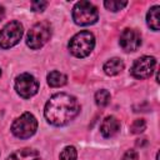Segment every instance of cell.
Instances as JSON below:
<instances>
[{"label": "cell", "mask_w": 160, "mask_h": 160, "mask_svg": "<svg viewBox=\"0 0 160 160\" xmlns=\"http://www.w3.org/2000/svg\"><path fill=\"white\" fill-rule=\"evenodd\" d=\"M80 111V105L76 98L66 92H59L52 95L44 109L46 120L55 126L66 125Z\"/></svg>", "instance_id": "obj_1"}, {"label": "cell", "mask_w": 160, "mask_h": 160, "mask_svg": "<svg viewBox=\"0 0 160 160\" xmlns=\"http://www.w3.org/2000/svg\"><path fill=\"white\" fill-rule=\"evenodd\" d=\"M95 38L90 31H80L69 41V50L76 58H86L94 50Z\"/></svg>", "instance_id": "obj_2"}, {"label": "cell", "mask_w": 160, "mask_h": 160, "mask_svg": "<svg viewBox=\"0 0 160 160\" xmlns=\"http://www.w3.org/2000/svg\"><path fill=\"white\" fill-rule=\"evenodd\" d=\"M98 9L90 1H79L72 9V20L80 26L92 25L98 21Z\"/></svg>", "instance_id": "obj_3"}, {"label": "cell", "mask_w": 160, "mask_h": 160, "mask_svg": "<svg viewBox=\"0 0 160 160\" xmlns=\"http://www.w3.org/2000/svg\"><path fill=\"white\" fill-rule=\"evenodd\" d=\"M50 36H51V25L48 21L38 22L28 31L26 45L32 50H38L49 41Z\"/></svg>", "instance_id": "obj_4"}, {"label": "cell", "mask_w": 160, "mask_h": 160, "mask_svg": "<svg viewBox=\"0 0 160 160\" xmlns=\"http://www.w3.org/2000/svg\"><path fill=\"white\" fill-rule=\"evenodd\" d=\"M38 120L30 112H24L11 125V132L19 139H28L36 132Z\"/></svg>", "instance_id": "obj_5"}, {"label": "cell", "mask_w": 160, "mask_h": 160, "mask_svg": "<svg viewBox=\"0 0 160 160\" xmlns=\"http://www.w3.org/2000/svg\"><path fill=\"white\" fill-rule=\"evenodd\" d=\"M22 25L19 21H10L0 30V49H10L22 36Z\"/></svg>", "instance_id": "obj_6"}, {"label": "cell", "mask_w": 160, "mask_h": 160, "mask_svg": "<svg viewBox=\"0 0 160 160\" xmlns=\"http://www.w3.org/2000/svg\"><path fill=\"white\" fill-rule=\"evenodd\" d=\"M15 90L21 98L29 99L38 92L39 82L32 75L28 72H22L15 79Z\"/></svg>", "instance_id": "obj_7"}, {"label": "cell", "mask_w": 160, "mask_h": 160, "mask_svg": "<svg viewBox=\"0 0 160 160\" xmlns=\"http://www.w3.org/2000/svg\"><path fill=\"white\" fill-rule=\"evenodd\" d=\"M156 66V59L154 56H141L136 59L131 68V75L136 79H148L151 76Z\"/></svg>", "instance_id": "obj_8"}, {"label": "cell", "mask_w": 160, "mask_h": 160, "mask_svg": "<svg viewBox=\"0 0 160 160\" xmlns=\"http://www.w3.org/2000/svg\"><path fill=\"white\" fill-rule=\"evenodd\" d=\"M119 44L121 49L126 52L136 51L141 45V36L134 29H125L120 35Z\"/></svg>", "instance_id": "obj_9"}, {"label": "cell", "mask_w": 160, "mask_h": 160, "mask_svg": "<svg viewBox=\"0 0 160 160\" xmlns=\"http://www.w3.org/2000/svg\"><path fill=\"white\" fill-rule=\"evenodd\" d=\"M120 130V122L115 116H106L100 126V131L104 138H112Z\"/></svg>", "instance_id": "obj_10"}, {"label": "cell", "mask_w": 160, "mask_h": 160, "mask_svg": "<svg viewBox=\"0 0 160 160\" xmlns=\"http://www.w3.org/2000/svg\"><path fill=\"white\" fill-rule=\"evenodd\" d=\"M6 160H41V156L36 150L30 148H24L10 154Z\"/></svg>", "instance_id": "obj_11"}, {"label": "cell", "mask_w": 160, "mask_h": 160, "mask_svg": "<svg viewBox=\"0 0 160 160\" xmlns=\"http://www.w3.org/2000/svg\"><path fill=\"white\" fill-rule=\"evenodd\" d=\"M124 69V61L119 58H112L104 64V72L109 76L118 75Z\"/></svg>", "instance_id": "obj_12"}, {"label": "cell", "mask_w": 160, "mask_h": 160, "mask_svg": "<svg viewBox=\"0 0 160 160\" xmlns=\"http://www.w3.org/2000/svg\"><path fill=\"white\" fill-rule=\"evenodd\" d=\"M159 12H160V6L155 5V6L150 8V10L148 11V15H146V22H148L149 28L152 29L154 31H158L160 29V16H159Z\"/></svg>", "instance_id": "obj_13"}, {"label": "cell", "mask_w": 160, "mask_h": 160, "mask_svg": "<svg viewBox=\"0 0 160 160\" xmlns=\"http://www.w3.org/2000/svg\"><path fill=\"white\" fill-rule=\"evenodd\" d=\"M66 75L60 71H51L48 74V84L51 88H60L66 84Z\"/></svg>", "instance_id": "obj_14"}, {"label": "cell", "mask_w": 160, "mask_h": 160, "mask_svg": "<svg viewBox=\"0 0 160 160\" xmlns=\"http://www.w3.org/2000/svg\"><path fill=\"white\" fill-rule=\"evenodd\" d=\"M110 98H111L110 92L105 89H101V90L96 91V94H95V102L98 106L104 108L110 102Z\"/></svg>", "instance_id": "obj_15"}, {"label": "cell", "mask_w": 160, "mask_h": 160, "mask_svg": "<svg viewBox=\"0 0 160 160\" xmlns=\"http://www.w3.org/2000/svg\"><path fill=\"white\" fill-rule=\"evenodd\" d=\"M78 152L74 146H66L60 152V160H76Z\"/></svg>", "instance_id": "obj_16"}, {"label": "cell", "mask_w": 160, "mask_h": 160, "mask_svg": "<svg viewBox=\"0 0 160 160\" xmlns=\"http://www.w3.org/2000/svg\"><path fill=\"white\" fill-rule=\"evenodd\" d=\"M128 5V1H116V0H108L104 2V6L110 10V11H119L121 10L122 8H125Z\"/></svg>", "instance_id": "obj_17"}, {"label": "cell", "mask_w": 160, "mask_h": 160, "mask_svg": "<svg viewBox=\"0 0 160 160\" xmlns=\"http://www.w3.org/2000/svg\"><path fill=\"white\" fill-rule=\"evenodd\" d=\"M145 128H146L145 120H144V119H136V120H134V122L131 124L130 130H131L132 134H140V132H142V131L145 130Z\"/></svg>", "instance_id": "obj_18"}, {"label": "cell", "mask_w": 160, "mask_h": 160, "mask_svg": "<svg viewBox=\"0 0 160 160\" xmlns=\"http://www.w3.org/2000/svg\"><path fill=\"white\" fill-rule=\"evenodd\" d=\"M48 6V2L46 1H32L31 2V9H32V11H36V12H39V11H42V10H45V8Z\"/></svg>", "instance_id": "obj_19"}, {"label": "cell", "mask_w": 160, "mask_h": 160, "mask_svg": "<svg viewBox=\"0 0 160 160\" xmlns=\"http://www.w3.org/2000/svg\"><path fill=\"white\" fill-rule=\"evenodd\" d=\"M121 160H139V155H138V152L135 150L131 149V150H128L124 154V156H122Z\"/></svg>", "instance_id": "obj_20"}, {"label": "cell", "mask_w": 160, "mask_h": 160, "mask_svg": "<svg viewBox=\"0 0 160 160\" xmlns=\"http://www.w3.org/2000/svg\"><path fill=\"white\" fill-rule=\"evenodd\" d=\"M5 16V8L2 5H0V20H2Z\"/></svg>", "instance_id": "obj_21"}, {"label": "cell", "mask_w": 160, "mask_h": 160, "mask_svg": "<svg viewBox=\"0 0 160 160\" xmlns=\"http://www.w3.org/2000/svg\"><path fill=\"white\" fill-rule=\"evenodd\" d=\"M0 75H1V70H0Z\"/></svg>", "instance_id": "obj_22"}]
</instances>
